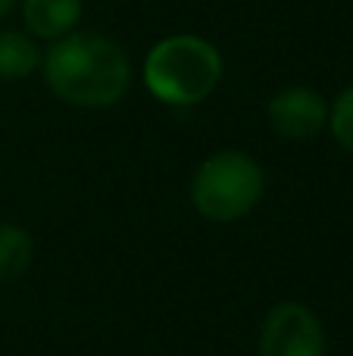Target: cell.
Returning a JSON list of instances; mask_svg holds the SVG:
<instances>
[{"label": "cell", "instance_id": "cell-9", "mask_svg": "<svg viewBox=\"0 0 353 356\" xmlns=\"http://www.w3.org/2000/svg\"><path fill=\"white\" fill-rule=\"evenodd\" d=\"M329 131L347 154H353V85H347L329 106Z\"/></svg>", "mask_w": 353, "mask_h": 356}, {"label": "cell", "instance_id": "cell-8", "mask_svg": "<svg viewBox=\"0 0 353 356\" xmlns=\"http://www.w3.org/2000/svg\"><path fill=\"white\" fill-rule=\"evenodd\" d=\"M31 259H35V241L28 228L16 222H0V284L25 275Z\"/></svg>", "mask_w": 353, "mask_h": 356}, {"label": "cell", "instance_id": "cell-4", "mask_svg": "<svg viewBox=\"0 0 353 356\" xmlns=\"http://www.w3.org/2000/svg\"><path fill=\"white\" fill-rule=\"evenodd\" d=\"M256 350L260 356H325L329 338L322 319L306 303L285 300L266 313Z\"/></svg>", "mask_w": 353, "mask_h": 356}, {"label": "cell", "instance_id": "cell-3", "mask_svg": "<svg viewBox=\"0 0 353 356\" xmlns=\"http://www.w3.org/2000/svg\"><path fill=\"white\" fill-rule=\"evenodd\" d=\"M266 191V172L244 150L210 154L191 175V207L210 222H238L254 213Z\"/></svg>", "mask_w": 353, "mask_h": 356}, {"label": "cell", "instance_id": "cell-2", "mask_svg": "<svg viewBox=\"0 0 353 356\" xmlns=\"http://www.w3.org/2000/svg\"><path fill=\"white\" fill-rule=\"evenodd\" d=\"M144 88L166 106H197L222 81V54L200 35H169L144 56Z\"/></svg>", "mask_w": 353, "mask_h": 356}, {"label": "cell", "instance_id": "cell-5", "mask_svg": "<svg viewBox=\"0 0 353 356\" xmlns=\"http://www.w3.org/2000/svg\"><path fill=\"white\" fill-rule=\"evenodd\" d=\"M266 122L285 141H313L329 129V104L306 85L281 88L266 104Z\"/></svg>", "mask_w": 353, "mask_h": 356}, {"label": "cell", "instance_id": "cell-1", "mask_svg": "<svg viewBox=\"0 0 353 356\" xmlns=\"http://www.w3.org/2000/svg\"><path fill=\"white\" fill-rule=\"evenodd\" d=\"M41 72L50 91L79 110L116 106L131 88L129 54L97 31H69L50 41Z\"/></svg>", "mask_w": 353, "mask_h": 356}, {"label": "cell", "instance_id": "cell-10", "mask_svg": "<svg viewBox=\"0 0 353 356\" xmlns=\"http://www.w3.org/2000/svg\"><path fill=\"white\" fill-rule=\"evenodd\" d=\"M13 6H16V0H0V19H3V16H10V13H13Z\"/></svg>", "mask_w": 353, "mask_h": 356}, {"label": "cell", "instance_id": "cell-7", "mask_svg": "<svg viewBox=\"0 0 353 356\" xmlns=\"http://www.w3.org/2000/svg\"><path fill=\"white\" fill-rule=\"evenodd\" d=\"M41 47L28 31H0V81H22L41 69Z\"/></svg>", "mask_w": 353, "mask_h": 356}, {"label": "cell", "instance_id": "cell-6", "mask_svg": "<svg viewBox=\"0 0 353 356\" xmlns=\"http://www.w3.org/2000/svg\"><path fill=\"white\" fill-rule=\"evenodd\" d=\"M85 0H22V19L31 38L56 41L75 31Z\"/></svg>", "mask_w": 353, "mask_h": 356}]
</instances>
